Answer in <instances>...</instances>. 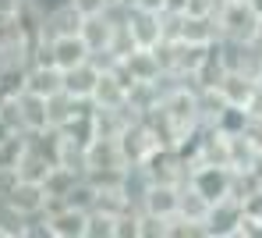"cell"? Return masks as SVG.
<instances>
[{"mask_svg":"<svg viewBox=\"0 0 262 238\" xmlns=\"http://www.w3.org/2000/svg\"><path fill=\"white\" fill-rule=\"evenodd\" d=\"M163 11H174V14H184V11H188V0H163Z\"/></svg>","mask_w":262,"mask_h":238,"instance_id":"obj_20","label":"cell"},{"mask_svg":"<svg viewBox=\"0 0 262 238\" xmlns=\"http://www.w3.org/2000/svg\"><path fill=\"white\" fill-rule=\"evenodd\" d=\"M241 221H245V199L241 195H223L209 206L206 235H237Z\"/></svg>","mask_w":262,"mask_h":238,"instance_id":"obj_3","label":"cell"},{"mask_svg":"<svg viewBox=\"0 0 262 238\" xmlns=\"http://www.w3.org/2000/svg\"><path fill=\"white\" fill-rule=\"evenodd\" d=\"M135 7H145V11H163V0H138Z\"/></svg>","mask_w":262,"mask_h":238,"instance_id":"obj_21","label":"cell"},{"mask_svg":"<svg viewBox=\"0 0 262 238\" xmlns=\"http://www.w3.org/2000/svg\"><path fill=\"white\" fill-rule=\"evenodd\" d=\"M128 156L121 149V139L110 135H92L85 146V174L89 171H124Z\"/></svg>","mask_w":262,"mask_h":238,"instance_id":"obj_2","label":"cell"},{"mask_svg":"<svg viewBox=\"0 0 262 238\" xmlns=\"http://www.w3.org/2000/svg\"><path fill=\"white\" fill-rule=\"evenodd\" d=\"M68 4H71V7H75L82 18H89V14H99V11L106 7V0H68Z\"/></svg>","mask_w":262,"mask_h":238,"instance_id":"obj_19","label":"cell"},{"mask_svg":"<svg viewBox=\"0 0 262 238\" xmlns=\"http://www.w3.org/2000/svg\"><path fill=\"white\" fill-rule=\"evenodd\" d=\"M82 29V14L68 4V0H60V4H53V7H46L43 14V36H71V32H78Z\"/></svg>","mask_w":262,"mask_h":238,"instance_id":"obj_12","label":"cell"},{"mask_svg":"<svg viewBox=\"0 0 262 238\" xmlns=\"http://www.w3.org/2000/svg\"><path fill=\"white\" fill-rule=\"evenodd\" d=\"M121 64L131 75V82H156L163 75V64H160L156 47H135L128 57H121Z\"/></svg>","mask_w":262,"mask_h":238,"instance_id":"obj_8","label":"cell"},{"mask_svg":"<svg viewBox=\"0 0 262 238\" xmlns=\"http://www.w3.org/2000/svg\"><path fill=\"white\" fill-rule=\"evenodd\" d=\"M99 75H103V68L89 57V61H82V64H75V68L64 71V89L75 96V100H92Z\"/></svg>","mask_w":262,"mask_h":238,"instance_id":"obj_9","label":"cell"},{"mask_svg":"<svg viewBox=\"0 0 262 238\" xmlns=\"http://www.w3.org/2000/svg\"><path fill=\"white\" fill-rule=\"evenodd\" d=\"M25 89L39 96H53L64 89V71L57 64H29L25 68Z\"/></svg>","mask_w":262,"mask_h":238,"instance_id":"obj_14","label":"cell"},{"mask_svg":"<svg viewBox=\"0 0 262 238\" xmlns=\"http://www.w3.org/2000/svg\"><path fill=\"white\" fill-rule=\"evenodd\" d=\"M78 178H82V171H71V167H64V164H53V167L46 171V178H43L46 203H50V206H53V203H64V195L75 189Z\"/></svg>","mask_w":262,"mask_h":238,"instance_id":"obj_16","label":"cell"},{"mask_svg":"<svg viewBox=\"0 0 262 238\" xmlns=\"http://www.w3.org/2000/svg\"><path fill=\"white\" fill-rule=\"evenodd\" d=\"M128 32L135 36V43H138V47H160V43H163V11L131 7Z\"/></svg>","mask_w":262,"mask_h":238,"instance_id":"obj_5","label":"cell"},{"mask_svg":"<svg viewBox=\"0 0 262 238\" xmlns=\"http://www.w3.org/2000/svg\"><path fill=\"white\" fill-rule=\"evenodd\" d=\"M85 221H89V210L68 206V203L46 206V228H50V238H85Z\"/></svg>","mask_w":262,"mask_h":238,"instance_id":"obj_4","label":"cell"},{"mask_svg":"<svg viewBox=\"0 0 262 238\" xmlns=\"http://www.w3.org/2000/svg\"><path fill=\"white\" fill-rule=\"evenodd\" d=\"M18 110H21V128H25V135H36V132H46V128H50L46 96L21 89V93H18Z\"/></svg>","mask_w":262,"mask_h":238,"instance_id":"obj_13","label":"cell"},{"mask_svg":"<svg viewBox=\"0 0 262 238\" xmlns=\"http://www.w3.org/2000/svg\"><path fill=\"white\" fill-rule=\"evenodd\" d=\"M117 217H121V213H106V210H89L85 238H114V235H117Z\"/></svg>","mask_w":262,"mask_h":238,"instance_id":"obj_18","label":"cell"},{"mask_svg":"<svg viewBox=\"0 0 262 238\" xmlns=\"http://www.w3.org/2000/svg\"><path fill=\"white\" fill-rule=\"evenodd\" d=\"M177 195H181V185H177V182H152V185L145 189V195H142L138 210L156 213V217H174L177 213Z\"/></svg>","mask_w":262,"mask_h":238,"instance_id":"obj_7","label":"cell"},{"mask_svg":"<svg viewBox=\"0 0 262 238\" xmlns=\"http://www.w3.org/2000/svg\"><path fill=\"white\" fill-rule=\"evenodd\" d=\"M209 199L195 189L191 182H181V195H177V217L188 221V224H199L206 231V217H209Z\"/></svg>","mask_w":262,"mask_h":238,"instance_id":"obj_11","label":"cell"},{"mask_svg":"<svg viewBox=\"0 0 262 238\" xmlns=\"http://www.w3.org/2000/svg\"><path fill=\"white\" fill-rule=\"evenodd\" d=\"M220 36L227 39H241V43H255L262 36V14L248 0H223L216 11Z\"/></svg>","mask_w":262,"mask_h":238,"instance_id":"obj_1","label":"cell"},{"mask_svg":"<svg viewBox=\"0 0 262 238\" xmlns=\"http://www.w3.org/2000/svg\"><path fill=\"white\" fill-rule=\"evenodd\" d=\"M7 206H14L21 217H32V213H43L46 206V189L43 182H25V178H18L14 185H11V192H7V199H4Z\"/></svg>","mask_w":262,"mask_h":238,"instance_id":"obj_6","label":"cell"},{"mask_svg":"<svg viewBox=\"0 0 262 238\" xmlns=\"http://www.w3.org/2000/svg\"><path fill=\"white\" fill-rule=\"evenodd\" d=\"M114 22L99 11V14H89V18H82V29H78V36L89 43V50L92 53H103V50L110 47V39H114Z\"/></svg>","mask_w":262,"mask_h":238,"instance_id":"obj_15","label":"cell"},{"mask_svg":"<svg viewBox=\"0 0 262 238\" xmlns=\"http://www.w3.org/2000/svg\"><path fill=\"white\" fill-rule=\"evenodd\" d=\"M50 167H53V160L46 156L43 149H36L32 143H25L21 156H18V164H14V174H18V178H25V182H43Z\"/></svg>","mask_w":262,"mask_h":238,"instance_id":"obj_17","label":"cell"},{"mask_svg":"<svg viewBox=\"0 0 262 238\" xmlns=\"http://www.w3.org/2000/svg\"><path fill=\"white\" fill-rule=\"evenodd\" d=\"M50 50H53V64H57L60 71H68V68H75V64H82V61L92 57L89 43L78 32H71V36H53V39H50Z\"/></svg>","mask_w":262,"mask_h":238,"instance_id":"obj_10","label":"cell"}]
</instances>
